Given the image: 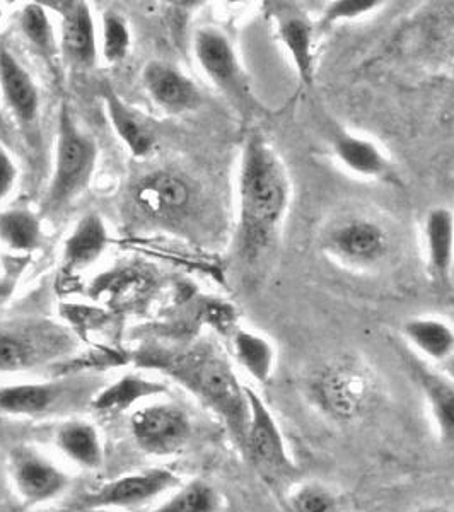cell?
Returning a JSON list of instances; mask_svg holds the SVG:
<instances>
[{
  "label": "cell",
  "instance_id": "cell-1",
  "mask_svg": "<svg viewBox=\"0 0 454 512\" xmlns=\"http://www.w3.org/2000/svg\"><path fill=\"white\" fill-rule=\"evenodd\" d=\"M291 178L262 135L246 140L239 169V246L258 258L274 245L291 205Z\"/></svg>",
  "mask_w": 454,
  "mask_h": 512
},
{
  "label": "cell",
  "instance_id": "cell-2",
  "mask_svg": "<svg viewBox=\"0 0 454 512\" xmlns=\"http://www.w3.org/2000/svg\"><path fill=\"white\" fill-rule=\"evenodd\" d=\"M171 373L197 396L200 402L219 415L239 448H245L248 424L246 386L226 357L210 345H198L171 362Z\"/></svg>",
  "mask_w": 454,
  "mask_h": 512
},
{
  "label": "cell",
  "instance_id": "cell-3",
  "mask_svg": "<svg viewBox=\"0 0 454 512\" xmlns=\"http://www.w3.org/2000/svg\"><path fill=\"white\" fill-rule=\"evenodd\" d=\"M378 393L369 367L356 359H342L323 367L311 383L313 402L338 422H354L373 405Z\"/></svg>",
  "mask_w": 454,
  "mask_h": 512
},
{
  "label": "cell",
  "instance_id": "cell-4",
  "mask_svg": "<svg viewBox=\"0 0 454 512\" xmlns=\"http://www.w3.org/2000/svg\"><path fill=\"white\" fill-rule=\"evenodd\" d=\"M246 396L248 424L243 451L268 482L296 483L299 468L289 451L279 420L257 391L246 386Z\"/></svg>",
  "mask_w": 454,
  "mask_h": 512
},
{
  "label": "cell",
  "instance_id": "cell-5",
  "mask_svg": "<svg viewBox=\"0 0 454 512\" xmlns=\"http://www.w3.org/2000/svg\"><path fill=\"white\" fill-rule=\"evenodd\" d=\"M323 250L342 267L369 272L390 255L391 239L381 222L367 216H349L326 229Z\"/></svg>",
  "mask_w": 454,
  "mask_h": 512
},
{
  "label": "cell",
  "instance_id": "cell-6",
  "mask_svg": "<svg viewBox=\"0 0 454 512\" xmlns=\"http://www.w3.org/2000/svg\"><path fill=\"white\" fill-rule=\"evenodd\" d=\"M130 429L146 453L166 456L187 446L192 436V420L176 405H151L132 417Z\"/></svg>",
  "mask_w": 454,
  "mask_h": 512
},
{
  "label": "cell",
  "instance_id": "cell-7",
  "mask_svg": "<svg viewBox=\"0 0 454 512\" xmlns=\"http://www.w3.org/2000/svg\"><path fill=\"white\" fill-rule=\"evenodd\" d=\"M408 371L424 398L432 429L441 446L454 449V378L414 354L407 359Z\"/></svg>",
  "mask_w": 454,
  "mask_h": 512
},
{
  "label": "cell",
  "instance_id": "cell-8",
  "mask_svg": "<svg viewBox=\"0 0 454 512\" xmlns=\"http://www.w3.org/2000/svg\"><path fill=\"white\" fill-rule=\"evenodd\" d=\"M275 35L286 50L303 88H311L316 77L318 26L299 7L286 4L275 11Z\"/></svg>",
  "mask_w": 454,
  "mask_h": 512
},
{
  "label": "cell",
  "instance_id": "cell-9",
  "mask_svg": "<svg viewBox=\"0 0 454 512\" xmlns=\"http://www.w3.org/2000/svg\"><path fill=\"white\" fill-rule=\"evenodd\" d=\"M12 480L24 501L43 504L64 492L69 478L45 456L18 449L12 454Z\"/></svg>",
  "mask_w": 454,
  "mask_h": 512
},
{
  "label": "cell",
  "instance_id": "cell-10",
  "mask_svg": "<svg viewBox=\"0 0 454 512\" xmlns=\"http://www.w3.org/2000/svg\"><path fill=\"white\" fill-rule=\"evenodd\" d=\"M333 158L352 175L366 180L396 181L395 169L386 152L374 140L352 134L349 130H337L330 139Z\"/></svg>",
  "mask_w": 454,
  "mask_h": 512
},
{
  "label": "cell",
  "instance_id": "cell-11",
  "mask_svg": "<svg viewBox=\"0 0 454 512\" xmlns=\"http://www.w3.org/2000/svg\"><path fill=\"white\" fill-rule=\"evenodd\" d=\"M195 53L205 74L233 98L243 99L248 93L231 41L217 30L198 31Z\"/></svg>",
  "mask_w": 454,
  "mask_h": 512
},
{
  "label": "cell",
  "instance_id": "cell-12",
  "mask_svg": "<svg viewBox=\"0 0 454 512\" xmlns=\"http://www.w3.org/2000/svg\"><path fill=\"white\" fill-rule=\"evenodd\" d=\"M178 482L175 473L168 470H149L117 478L106 483L98 492L84 499L86 507H132L140 506L163 494Z\"/></svg>",
  "mask_w": 454,
  "mask_h": 512
},
{
  "label": "cell",
  "instance_id": "cell-13",
  "mask_svg": "<svg viewBox=\"0 0 454 512\" xmlns=\"http://www.w3.org/2000/svg\"><path fill=\"white\" fill-rule=\"evenodd\" d=\"M93 158V146L82 135L77 134L67 113H64L60 123L57 176L52 188L53 202L64 200L81 187L82 181L86 180L91 169Z\"/></svg>",
  "mask_w": 454,
  "mask_h": 512
},
{
  "label": "cell",
  "instance_id": "cell-14",
  "mask_svg": "<svg viewBox=\"0 0 454 512\" xmlns=\"http://www.w3.org/2000/svg\"><path fill=\"white\" fill-rule=\"evenodd\" d=\"M427 272L441 291L449 289L454 268V214L448 207H434L424 221Z\"/></svg>",
  "mask_w": 454,
  "mask_h": 512
},
{
  "label": "cell",
  "instance_id": "cell-15",
  "mask_svg": "<svg viewBox=\"0 0 454 512\" xmlns=\"http://www.w3.org/2000/svg\"><path fill=\"white\" fill-rule=\"evenodd\" d=\"M402 337L415 357L436 366L454 355V325L437 316H415L405 321Z\"/></svg>",
  "mask_w": 454,
  "mask_h": 512
},
{
  "label": "cell",
  "instance_id": "cell-16",
  "mask_svg": "<svg viewBox=\"0 0 454 512\" xmlns=\"http://www.w3.org/2000/svg\"><path fill=\"white\" fill-rule=\"evenodd\" d=\"M233 349L239 366L253 381L258 384L272 381L277 367V350L267 337L238 328L233 332Z\"/></svg>",
  "mask_w": 454,
  "mask_h": 512
},
{
  "label": "cell",
  "instance_id": "cell-17",
  "mask_svg": "<svg viewBox=\"0 0 454 512\" xmlns=\"http://www.w3.org/2000/svg\"><path fill=\"white\" fill-rule=\"evenodd\" d=\"M146 81L152 96L168 110H190L200 101L197 88L192 82L169 67L151 65L146 72Z\"/></svg>",
  "mask_w": 454,
  "mask_h": 512
},
{
  "label": "cell",
  "instance_id": "cell-18",
  "mask_svg": "<svg viewBox=\"0 0 454 512\" xmlns=\"http://www.w3.org/2000/svg\"><path fill=\"white\" fill-rule=\"evenodd\" d=\"M55 441L60 451L82 468L94 470L103 463V444L96 427L88 422H67L60 427Z\"/></svg>",
  "mask_w": 454,
  "mask_h": 512
},
{
  "label": "cell",
  "instance_id": "cell-19",
  "mask_svg": "<svg viewBox=\"0 0 454 512\" xmlns=\"http://www.w3.org/2000/svg\"><path fill=\"white\" fill-rule=\"evenodd\" d=\"M0 81L9 105L23 122L35 120L38 93L28 72L7 52L0 53Z\"/></svg>",
  "mask_w": 454,
  "mask_h": 512
},
{
  "label": "cell",
  "instance_id": "cell-20",
  "mask_svg": "<svg viewBox=\"0 0 454 512\" xmlns=\"http://www.w3.org/2000/svg\"><path fill=\"white\" fill-rule=\"evenodd\" d=\"M64 50L76 64L94 60L93 21L84 4H69L64 16Z\"/></svg>",
  "mask_w": 454,
  "mask_h": 512
},
{
  "label": "cell",
  "instance_id": "cell-21",
  "mask_svg": "<svg viewBox=\"0 0 454 512\" xmlns=\"http://www.w3.org/2000/svg\"><path fill=\"white\" fill-rule=\"evenodd\" d=\"M59 388L50 384H18L0 388V410L11 415H40L52 408Z\"/></svg>",
  "mask_w": 454,
  "mask_h": 512
},
{
  "label": "cell",
  "instance_id": "cell-22",
  "mask_svg": "<svg viewBox=\"0 0 454 512\" xmlns=\"http://www.w3.org/2000/svg\"><path fill=\"white\" fill-rule=\"evenodd\" d=\"M139 200L154 212H175L190 202V188L178 176L156 175L140 187Z\"/></svg>",
  "mask_w": 454,
  "mask_h": 512
},
{
  "label": "cell",
  "instance_id": "cell-23",
  "mask_svg": "<svg viewBox=\"0 0 454 512\" xmlns=\"http://www.w3.org/2000/svg\"><path fill=\"white\" fill-rule=\"evenodd\" d=\"M287 512H342V499L328 483L304 480L292 483Z\"/></svg>",
  "mask_w": 454,
  "mask_h": 512
},
{
  "label": "cell",
  "instance_id": "cell-24",
  "mask_svg": "<svg viewBox=\"0 0 454 512\" xmlns=\"http://www.w3.org/2000/svg\"><path fill=\"white\" fill-rule=\"evenodd\" d=\"M222 499L210 483L193 480L169 497L156 512H221Z\"/></svg>",
  "mask_w": 454,
  "mask_h": 512
},
{
  "label": "cell",
  "instance_id": "cell-25",
  "mask_svg": "<svg viewBox=\"0 0 454 512\" xmlns=\"http://www.w3.org/2000/svg\"><path fill=\"white\" fill-rule=\"evenodd\" d=\"M105 246V229L98 217H88L79 224L67 246L70 262L84 265L91 262Z\"/></svg>",
  "mask_w": 454,
  "mask_h": 512
},
{
  "label": "cell",
  "instance_id": "cell-26",
  "mask_svg": "<svg viewBox=\"0 0 454 512\" xmlns=\"http://www.w3.org/2000/svg\"><path fill=\"white\" fill-rule=\"evenodd\" d=\"M38 349L31 340L14 335L0 333V373L21 371L36 364Z\"/></svg>",
  "mask_w": 454,
  "mask_h": 512
},
{
  "label": "cell",
  "instance_id": "cell-27",
  "mask_svg": "<svg viewBox=\"0 0 454 512\" xmlns=\"http://www.w3.org/2000/svg\"><path fill=\"white\" fill-rule=\"evenodd\" d=\"M0 236L7 245L26 250L36 245L40 236V227L35 217L16 210L0 217Z\"/></svg>",
  "mask_w": 454,
  "mask_h": 512
},
{
  "label": "cell",
  "instance_id": "cell-28",
  "mask_svg": "<svg viewBox=\"0 0 454 512\" xmlns=\"http://www.w3.org/2000/svg\"><path fill=\"white\" fill-rule=\"evenodd\" d=\"M383 6H385V2H378V0H335L323 9L320 23L316 26L320 31L335 26V24L356 21L371 12L378 11Z\"/></svg>",
  "mask_w": 454,
  "mask_h": 512
},
{
  "label": "cell",
  "instance_id": "cell-29",
  "mask_svg": "<svg viewBox=\"0 0 454 512\" xmlns=\"http://www.w3.org/2000/svg\"><path fill=\"white\" fill-rule=\"evenodd\" d=\"M108 108H110L111 120L117 127L118 134L122 135L123 140L129 144L130 149L137 156H142L149 151L151 147V139L149 135L142 130L139 123L135 122L134 117L130 115L129 111L125 110L115 96H108Z\"/></svg>",
  "mask_w": 454,
  "mask_h": 512
},
{
  "label": "cell",
  "instance_id": "cell-30",
  "mask_svg": "<svg viewBox=\"0 0 454 512\" xmlns=\"http://www.w3.org/2000/svg\"><path fill=\"white\" fill-rule=\"evenodd\" d=\"M154 384L144 383L140 379H125L117 386H113L110 390L105 391L103 395L99 396L96 407L101 410H111V408L129 407L130 403L140 398V396L151 395L154 391Z\"/></svg>",
  "mask_w": 454,
  "mask_h": 512
},
{
  "label": "cell",
  "instance_id": "cell-31",
  "mask_svg": "<svg viewBox=\"0 0 454 512\" xmlns=\"http://www.w3.org/2000/svg\"><path fill=\"white\" fill-rule=\"evenodd\" d=\"M129 48V31L125 23L115 14H106L105 18V57L110 62L123 59Z\"/></svg>",
  "mask_w": 454,
  "mask_h": 512
},
{
  "label": "cell",
  "instance_id": "cell-32",
  "mask_svg": "<svg viewBox=\"0 0 454 512\" xmlns=\"http://www.w3.org/2000/svg\"><path fill=\"white\" fill-rule=\"evenodd\" d=\"M21 24H23L24 33L38 47L45 48V50L50 47V24L40 6L26 7Z\"/></svg>",
  "mask_w": 454,
  "mask_h": 512
},
{
  "label": "cell",
  "instance_id": "cell-33",
  "mask_svg": "<svg viewBox=\"0 0 454 512\" xmlns=\"http://www.w3.org/2000/svg\"><path fill=\"white\" fill-rule=\"evenodd\" d=\"M14 166L4 152L0 151V198L11 190L14 183Z\"/></svg>",
  "mask_w": 454,
  "mask_h": 512
},
{
  "label": "cell",
  "instance_id": "cell-34",
  "mask_svg": "<svg viewBox=\"0 0 454 512\" xmlns=\"http://www.w3.org/2000/svg\"><path fill=\"white\" fill-rule=\"evenodd\" d=\"M415 512H454L451 507L444 506V504H437V502H432V504H425V506L419 507Z\"/></svg>",
  "mask_w": 454,
  "mask_h": 512
}]
</instances>
